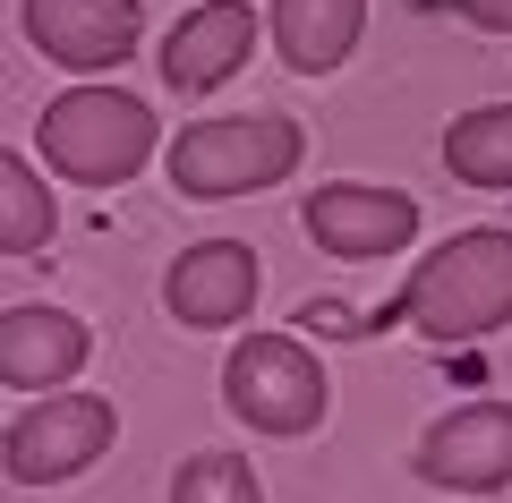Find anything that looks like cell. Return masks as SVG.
<instances>
[{
  "instance_id": "1",
  "label": "cell",
  "mask_w": 512,
  "mask_h": 503,
  "mask_svg": "<svg viewBox=\"0 0 512 503\" xmlns=\"http://www.w3.org/2000/svg\"><path fill=\"white\" fill-rule=\"evenodd\" d=\"M393 324H410L419 342L461 350V342H487L512 324V231H453L436 256H419L393 299Z\"/></svg>"
},
{
  "instance_id": "2",
  "label": "cell",
  "mask_w": 512,
  "mask_h": 503,
  "mask_svg": "<svg viewBox=\"0 0 512 503\" xmlns=\"http://www.w3.org/2000/svg\"><path fill=\"white\" fill-rule=\"evenodd\" d=\"M35 145H43V171L69 188H128L163 154V120L146 94H120L111 77H77L69 94L43 103Z\"/></svg>"
},
{
  "instance_id": "3",
  "label": "cell",
  "mask_w": 512,
  "mask_h": 503,
  "mask_svg": "<svg viewBox=\"0 0 512 503\" xmlns=\"http://www.w3.org/2000/svg\"><path fill=\"white\" fill-rule=\"evenodd\" d=\"M308 154V128L291 111H231V120H188L163 145V171L180 197L197 205H231V197H265L282 188Z\"/></svg>"
},
{
  "instance_id": "4",
  "label": "cell",
  "mask_w": 512,
  "mask_h": 503,
  "mask_svg": "<svg viewBox=\"0 0 512 503\" xmlns=\"http://www.w3.org/2000/svg\"><path fill=\"white\" fill-rule=\"evenodd\" d=\"M222 410L248 435L291 444V435L325 427L333 384H325V367H316V350L299 342V333H239L231 359H222Z\"/></svg>"
},
{
  "instance_id": "5",
  "label": "cell",
  "mask_w": 512,
  "mask_h": 503,
  "mask_svg": "<svg viewBox=\"0 0 512 503\" xmlns=\"http://www.w3.org/2000/svg\"><path fill=\"white\" fill-rule=\"evenodd\" d=\"M111 444H120V410H111L103 393H43V401H26V410L9 418L0 469L18 486H69V478H86Z\"/></svg>"
},
{
  "instance_id": "6",
  "label": "cell",
  "mask_w": 512,
  "mask_h": 503,
  "mask_svg": "<svg viewBox=\"0 0 512 503\" xmlns=\"http://www.w3.org/2000/svg\"><path fill=\"white\" fill-rule=\"evenodd\" d=\"M299 231L316 239V256L384 265V256H410V239H419V197L376 180H325L299 197Z\"/></svg>"
},
{
  "instance_id": "7",
  "label": "cell",
  "mask_w": 512,
  "mask_h": 503,
  "mask_svg": "<svg viewBox=\"0 0 512 503\" xmlns=\"http://www.w3.org/2000/svg\"><path fill=\"white\" fill-rule=\"evenodd\" d=\"M18 26L69 77H111L146 43V9L137 0H18Z\"/></svg>"
},
{
  "instance_id": "8",
  "label": "cell",
  "mask_w": 512,
  "mask_h": 503,
  "mask_svg": "<svg viewBox=\"0 0 512 503\" xmlns=\"http://www.w3.org/2000/svg\"><path fill=\"white\" fill-rule=\"evenodd\" d=\"M419 469L444 495H504L512 486V401H461L419 435Z\"/></svg>"
},
{
  "instance_id": "9",
  "label": "cell",
  "mask_w": 512,
  "mask_h": 503,
  "mask_svg": "<svg viewBox=\"0 0 512 503\" xmlns=\"http://www.w3.org/2000/svg\"><path fill=\"white\" fill-rule=\"evenodd\" d=\"M256 290H265V265H256L248 239H197L163 273V307L188 333H231V324H248Z\"/></svg>"
},
{
  "instance_id": "10",
  "label": "cell",
  "mask_w": 512,
  "mask_h": 503,
  "mask_svg": "<svg viewBox=\"0 0 512 503\" xmlns=\"http://www.w3.org/2000/svg\"><path fill=\"white\" fill-rule=\"evenodd\" d=\"M256 43H265V18H256L248 0H197V9L163 35L154 69H163L171 94H214V86H231V77L248 69Z\"/></svg>"
},
{
  "instance_id": "11",
  "label": "cell",
  "mask_w": 512,
  "mask_h": 503,
  "mask_svg": "<svg viewBox=\"0 0 512 503\" xmlns=\"http://www.w3.org/2000/svg\"><path fill=\"white\" fill-rule=\"evenodd\" d=\"M86 359H94V333H86V316H69V307H43V299H26V307H9L0 316V384L9 393H69L77 376H86Z\"/></svg>"
},
{
  "instance_id": "12",
  "label": "cell",
  "mask_w": 512,
  "mask_h": 503,
  "mask_svg": "<svg viewBox=\"0 0 512 503\" xmlns=\"http://www.w3.org/2000/svg\"><path fill=\"white\" fill-rule=\"evenodd\" d=\"M265 35H274L282 69L333 77L367 35V0H274V9H265Z\"/></svg>"
},
{
  "instance_id": "13",
  "label": "cell",
  "mask_w": 512,
  "mask_h": 503,
  "mask_svg": "<svg viewBox=\"0 0 512 503\" xmlns=\"http://www.w3.org/2000/svg\"><path fill=\"white\" fill-rule=\"evenodd\" d=\"M444 171L461 188H487V197H512V103H478L444 128Z\"/></svg>"
},
{
  "instance_id": "14",
  "label": "cell",
  "mask_w": 512,
  "mask_h": 503,
  "mask_svg": "<svg viewBox=\"0 0 512 503\" xmlns=\"http://www.w3.org/2000/svg\"><path fill=\"white\" fill-rule=\"evenodd\" d=\"M60 231V197L43 188V171L26 154L0 145V256H43Z\"/></svg>"
},
{
  "instance_id": "15",
  "label": "cell",
  "mask_w": 512,
  "mask_h": 503,
  "mask_svg": "<svg viewBox=\"0 0 512 503\" xmlns=\"http://www.w3.org/2000/svg\"><path fill=\"white\" fill-rule=\"evenodd\" d=\"M171 503H265V478L239 452H188L171 478Z\"/></svg>"
},
{
  "instance_id": "16",
  "label": "cell",
  "mask_w": 512,
  "mask_h": 503,
  "mask_svg": "<svg viewBox=\"0 0 512 503\" xmlns=\"http://www.w3.org/2000/svg\"><path fill=\"white\" fill-rule=\"evenodd\" d=\"M453 9L478 26V35H512V0H453Z\"/></svg>"
}]
</instances>
